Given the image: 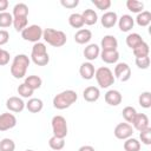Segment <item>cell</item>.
<instances>
[{"label": "cell", "instance_id": "obj_1", "mask_svg": "<svg viewBox=\"0 0 151 151\" xmlns=\"http://www.w3.org/2000/svg\"><path fill=\"white\" fill-rule=\"evenodd\" d=\"M78 99V94L73 90H65L58 94L54 96L53 98V106L57 110H65L70 107L72 104H74Z\"/></svg>", "mask_w": 151, "mask_h": 151}, {"label": "cell", "instance_id": "obj_2", "mask_svg": "<svg viewBox=\"0 0 151 151\" xmlns=\"http://www.w3.org/2000/svg\"><path fill=\"white\" fill-rule=\"evenodd\" d=\"M29 58L26 54H18L14 57L13 63L11 65V74L15 79H21L26 76L27 68L29 66Z\"/></svg>", "mask_w": 151, "mask_h": 151}, {"label": "cell", "instance_id": "obj_3", "mask_svg": "<svg viewBox=\"0 0 151 151\" xmlns=\"http://www.w3.org/2000/svg\"><path fill=\"white\" fill-rule=\"evenodd\" d=\"M42 39L53 47H61L67 41V37L63 31L53 28H45L42 31Z\"/></svg>", "mask_w": 151, "mask_h": 151}, {"label": "cell", "instance_id": "obj_4", "mask_svg": "<svg viewBox=\"0 0 151 151\" xmlns=\"http://www.w3.org/2000/svg\"><path fill=\"white\" fill-rule=\"evenodd\" d=\"M94 77H96V80H97L98 85L101 88H107L111 85H113V83H114L113 72L106 66L97 68L96 72H94Z\"/></svg>", "mask_w": 151, "mask_h": 151}, {"label": "cell", "instance_id": "obj_5", "mask_svg": "<svg viewBox=\"0 0 151 151\" xmlns=\"http://www.w3.org/2000/svg\"><path fill=\"white\" fill-rule=\"evenodd\" d=\"M53 136L58 138H64L67 136V123L63 116H54L51 120Z\"/></svg>", "mask_w": 151, "mask_h": 151}, {"label": "cell", "instance_id": "obj_6", "mask_svg": "<svg viewBox=\"0 0 151 151\" xmlns=\"http://www.w3.org/2000/svg\"><path fill=\"white\" fill-rule=\"evenodd\" d=\"M21 38L34 44L39 42V40L42 38V28L39 25H29L21 32Z\"/></svg>", "mask_w": 151, "mask_h": 151}, {"label": "cell", "instance_id": "obj_7", "mask_svg": "<svg viewBox=\"0 0 151 151\" xmlns=\"http://www.w3.org/2000/svg\"><path fill=\"white\" fill-rule=\"evenodd\" d=\"M133 130H134V129L132 127L131 124H129V123H119V124L114 127L113 133H114V137H116L117 139L125 140V139L132 137Z\"/></svg>", "mask_w": 151, "mask_h": 151}, {"label": "cell", "instance_id": "obj_8", "mask_svg": "<svg viewBox=\"0 0 151 151\" xmlns=\"http://www.w3.org/2000/svg\"><path fill=\"white\" fill-rule=\"evenodd\" d=\"M114 77L120 81H127L131 78V68L126 63H118L114 66Z\"/></svg>", "mask_w": 151, "mask_h": 151}, {"label": "cell", "instance_id": "obj_9", "mask_svg": "<svg viewBox=\"0 0 151 151\" xmlns=\"http://www.w3.org/2000/svg\"><path fill=\"white\" fill-rule=\"evenodd\" d=\"M17 125V118L13 113L5 112L0 114V131H7Z\"/></svg>", "mask_w": 151, "mask_h": 151}, {"label": "cell", "instance_id": "obj_10", "mask_svg": "<svg viewBox=\"0 0 151 151\" xmlns=\"http://www.w3.org/2000/svg\"><path fill=\"white\" fill-rule=\"evenodd\" d=\"M25 103L21 98L19 97H9L6 101V107L11 111V112H14V113H19L21 112L24 109H25Z\"/></svg>", "mask_w": 151, "mask_h": 151}, {"label": "cell", "instance_id": "obj_11", "mask_svg": "<svg viewBox=\"0 0 151 151\" xmlns=\"http://www.w3.org/2000/svg\"><path fill=\"white\" fill-rule=\"evenodd\" d=\"M131 124H132V127L138 130L139 132L145 130V129H147V127H150L149 126V118H147V116L145 113H138L137 112V114L133 118Z\"/></svg>", "mask_w": 151, "mask_h": 151}, {"label": "cell", "instance_id": "obj_12", "mask_svg": "<svg viewBox=\"0 0 151 151\" xmlns=\"http://www.w3.org/2000/svg\"><path fill=\"white\" fill-rule=\"evenodd\" d=\"M104 98H105L106 104H109L111 106H118L123 100V96L118 90H109L105 93Z\"/></svg>", "mask_w": 151, "mask_h": 151}, {"label": "cell", "instance_id": "obj_13", "mask_svg": "<svg viewBox=\"0 0 151 151\" xmlns=\"http://www.w3.org/2000/svg\"><path fill=\"white\" fill-rule=\"evenodd\" d=\"M118 26H119V29L122 32H129L133 28V25H134V19L130 15V14H124L122 15L119 19H118Z\"/></svg>", "mask_w": 151, "mask_h": 151}, {"label": "cell", "instance_id": "obj_14", "mask_svg": "<svg viewBox=\"0 0 151 151\" xmlns=\"http://www.w3.org/2000/svg\"><path fill=\"white\" fill-rule=\"evenodd\" d=\"M100 47L103 51H116L118 47V40L113 35H105L100 41Z\"/></svg>", "mask_w": 151, "mask_h": 151}, {"label": "cell", "instance_id": "obj_15", "mask_svg": "<svg viewBox=\"0 0 151 151\" xmlns=\"http://www.w3.org/2000/svg\"><path fill=\"white\" fill-rule=\"evenodd\" d=\"M118 21V15L116 12H112V11H109V12H105L100 19V22L101 25L105 27V28H111L113 27Z\"/></svg>", "mask_w": 151, "mask_h": 151}, {"label": "cell", "instance_id": "obj_16", "mask_svg": "<svg viewBox=\"0 0 151 151\" xmlns=\"http://www.w3.org/2000/svg\"><path fill=\"white\" fill-rule=\"evenodd\" d=\"M83 97H84V99H85L86 101H88V103H94V101H97V100L99 99V97H100V91H99V88L96 87V86H87V87L84 90V92H83Z\"/></svg>", "mask_w": 151, "mask_h": 151}, {"label": "cell", "instance_id": "obj_17", "mask_svg": "<svg viewBox=\"0 0 151 151\" xmlns=\"http://www.w3.org/2000/svg\"><path fill=\"white\" fill-rule=\"evenodd\" d=\"M91 39H92V32L87 28H80L74 34V41L80 45L87 44Z\"/></svg>", "mask_w": 151, "mask_h": 151}, {"label": "cell", "instance_id": "obj_18", "mask_svg": "<svg viewBox=\"0 0 151 151\" xmlns=\"http://www.w3.org/2000/svg\"><path fill=\"white\" fill-rule=\"evenodd\" d=\"M100 54V47L97 44H90L84 48V57L88 60H96Z\"/></svg>", "mask_w": 151, "mask_h": 151}, {"label": "cell", "instance_id": "obj_19", "mask_svg": "<svg viewBox=\"0 0 151 151\" xmlns=\"http://www.w3.org/2000/svg\"><path fill=\"white\" fill-rule=\"evenodd\" d=\"M94 72H96L94 66H93L90 61L83 63V64L80 65V67H79V73H80V76H81V78L85 79V80L92 79V78L94 77Z\"/></svg>", "mask_w": 151, "mask_h": 151}, {"label": "cell", "instance_id": "obj_20", "mask_svg": "<svg viewBox=\"0 0 151 151\" xmlns=\"http://www.w3.org/2000/svg\"><path fill=\"white\" fill-rule=\"evenodd\" d=\"M25 107H26L29 112H32V113H38V112H40V111L42 110L44 103H42V100L39 99V98H29L28 101L26 103Z\"/></svg>", "mask_w": 151, "mask_h": 151}, {"label": "cell", "instance_id": "obj_21", "mask_svg": "<svg viewBox=\"0 0 151 151\" xmlns=\"http://www.w3.org/2000/svg\"><path fill=\"white\" fill-rule=\"evenodd\" d=\"M81 17L84 19V24L85 25H88V26H92V25H94L98 21V14H97V12H94V9H91V8L85 9L81 13Z\"/></svg>", "mask_w": 151, "mask_h": 151}, {"label": "cell", "instance_id": "obj_22", "mask_svg": "<svg viewBox=\"0 0 151 151\" xmlns=\"http://www.w3.org/2000/svg\"><path fill=\"white\" fill-rule=\"evenodd\" d=\"M101 60L106 64H116L119 59V52L116 51H101L100 52Z\"/></svg>", "mask_w": 151, "mask_h": 151}, {"label": "cell", "instance_id": "obj_23", "mask_svg": "<svg viewBox=\"0 0 151 151\" xmlns=\"http://www.w3.org/2000/svg\"><path fill=\"white\" fill-rule=\"evenodd\" d=\"M13 18H27L28 15V7L26 4L19 2L13 7Z\"/></svg>", "mask_w": 151, "mask_h": 151}, {"label": "cell", "instance_id": "obj_24", "mask_svg": "<svg viewBox=\"0 0 151 151\" xmlns=\"http://www.w3.org/2000/svg\"><path fill=\"white\" fill-rule=\"evenodd\" d=\"M136 22L138 24V26L140 27H146L150 25L151 22V13L149 11H143L140 13H138L137 18H136Z\"/></svg>", "mask_w": 151, "mask_h": 151}, {"label": "cell", "instance_id": "obj_25", "mask_svg": "<svg viewBox=\"0 0 151 151\" xmlns=\"http://www.w3.org/2000/svg\"><path fill=\"white\" fill-rule=\"evenodd\" d=\"M143 41H144V40L142 39V35L138 34V33H130V34L126 37V45H127L131 50L136 48V47H137L138 45H140Z\"/></svg>", "mask_w": 151, "mask_h": 151}, {"label": "cell", "instance_id": "obj_26", "mask_svg": "<svg viewBox=\"0 0 151 151\" xmlns=\"http://www.w3.org/2000/svg\"><path fill=\"white\" fill-rule=\"evenodd\" d=\"M68 24L73 28H79V29L85 25L84 24V19H83V17H81L80 13H72L68 17Z\"/></svg>", "mask_w": 151, "mask_h": 151}, {"label": "cell", "instance_id": "obj_27", "mask_svg": "<svg viewBox=\"0 0 151 151\" xmlns=\"http://www.w3.org/2000/svg\"><path fill=\"white\" fill-rule=\"evenodd\" d=\"M132 52H133V54H134V57H136V58L149 57L150 47H149V45H147L145 41H143L140 45H138L136 48H133V50H132Z\"/></svg>", "mask_w": 151, "mask_h": 151}, {"label": "cell", "instance_id": "obj_28", "mask_svg": "<svg viewBox=\"0 0 151 151\" xmlns=\"http://www.w3.org/2000/svg\"><path fill=\"white\" fill-rule=\"evenodd\" d=\"M124 150L125 151H140V142L136 138H127L124 142Z\"/></svg>", "mask_w": 151, "mask_h": 151}, {"label": "cell", "instance_id": "obj_29", "mask_svg": "<svg viewBox=\"0 0 151 151\" xmlns=\"http://www.w3.org/2000/svg\"><path fill=\"white\" fill-rule=\"evenodd\" d=\"M28 87H31L33 91L37 90V88H40L41 84H42V80L40 77L38 76H28L25 78V81H24Z\"/></svg>", "mask_w": 151, "mask_h": 151}, {"label": "cell", "instance_id": "obj_30", "mask_svg": "<svg viewBox=\"0 0 151 151\" xmlns=\"http://www.w3.org/2000/svg\"><path fill=\"white\" fill-rule=\"evenodd\" d=\"M126 7L132 13H140L144 9V4L142 1H138V0H127Z\"/></svg>", "mask_w": 151, "mask_h": 151}, {"label": "cell", "instance_id": "obj_31", "mask_svg": "<svg viewBox=\"0 0 151 151\" xmlns=\"http://www.w3.org/2000/svg\"><path fill=\"white\" fill-rule=\"evenodd\" d=\"M31 59L38 66H46L50 63L48 53H45V54H31Z\"/></svg>", "mask_w": 151, "mask_h": 151}, {"label": "cell", "instance_id": "obj_32", "mask_svg": "<svg viewBox=\"0 0 151 151\" xmlns=\"http://www.w3.org/2000/svg\"><path fill=\"white\" fill-rule=\"evenodd\" d=\"M48 145H50V147L52 150L59 151V150L64 149V146H65V139L64 138H58L55 136H52L48 139Z\"/></svg>", "mask_w": 151, "mask_h": 151}, {"label": "cell", "instance_id": "obj_33", "mask_svg": "<svg viewBox=\"0 0 151 151\" xmlns=\"http://www.w3.org/2000/svg\"><path fill=\"white\" fill-rule=\"evenodd\" d=\"M122 113H123V118L125 119V122L130 124V123H132L133 118L136 117L137 111H136V109L133 106H125L123 109V112Z\"/></svg>", "mask_w": 151, "mask_h": 151}, {"label": "cell", "instance_id": "obj_34", "mask_svg": "<svg viewBox=\"0 0 151 151\" xmlns=\"http://www.w3.org/2000/svg\"><path fill=\"white\" fill-rule=\"evenodd\" d=\"M13 25V15L8 12H2L0 13V27L6 28Z\"/></svg>", "mask_w": 151, "mask_h": 151}, {"label": "cell", "instance_id": "obj_35", "mask_svg": "<svg viewBox=\"0 0 151 151\" xmlns=\"http://www.w3.org/2000/svg\"><path fill=\"white\" fill-rule=\"evenodd\" d=\"M138 103L144 109H149L151 107V93L149 91H145L143 92L142 94H139V98H138Z\"/></svg>", "mask_w": 151, "mask_h": 151}, {"label": "cell", "instance_id": "obj_36", "mask_svg": "<svg viewBox=\"0 0 151 151\" xmlns=\"http://www.w3.org/2000/svg\"><path fill=\"white\" fill-rule=\"evenodd\" d=\"M27 18H13V26L17 32H22L27 27Z\"/></svg>", "mask_w": 151, "mask_h": 151}, {"label": "cell", "instance_id": "obj_37", "mask_svg": "<svg viewBox=\"0 0 151 151\" xmlns=\"http://www.w3.org/2000/svg\"><path fill=\"white\" fill-rule=\"evenodd\" d=\"M15 143L11 138H4L0 140V151H14Z\"/></svg>", "mask_w": 151, "mask_h": 151}, {"label": "cell", "instance_id": "obj_38", "mask_svg": "<svg viewBox=\"0 0 151 151\" xmlns=\"http://www.w3.org/2000/svg\"><path fill=\"white\" fill-rule=\"evenodd\" d=\"M18 93H19V96H21L22 98H31L32 96H33V90L31 88V87H28L25 83H22V84H20L19 86H18Z\"/></svg>", "mask_w": 151, "mask_h": 151}, {"label": "cell", "instance_id": "obj_39", "mask_svg": "<svg viewBox=\"0 0 151 151\" xmlns=\"http://www.w3.org/2000/svg\"><path fill=\"white\" fill-rule=\"evenodd\" d=\"M139 138L143 144L145 145H151V127H147L139 133Z\"/></svg>", "mask_w": 151, "mask_h": 151}, {"label": "cell", "instance_id": "obj_40", "mask_svg": "<svg viewBox=\"0 0 151 151\" xmlns=\"http://www.w3.org/2000/svg\"><path fill=\"white\" fill-rule=\"evenodd\" d=\"M47 53V47L42 42H35L32 47V53L31 54H45Z\"/></svg>", "mask_w": 151, "mask_h": 151}, {"label": "cell", "instance_id": "obj_41", "mask_svg": "<svg viewBox=\"0 0 151 151\" xmlns=\"http://www.w3.org/2000/svg\"><path fill=\"white\" fill-rule=\"evenodd\" d=\"M92 4L98 9H101V11L109 9L111 7V0H92Z\"/></svg>", "mask_w": 151, "mask_h": 151}, {"label": "cell", "instance_id": "obj_42", "mask_svg": "<svg viewBox=\"0 0 151 151\" xmlns=\"http://www.w3.org/2000/svg\"><path fill=\"white\" fill-rule=\"evenodd\" d=\"M136 65L138 68L146 70L150 66V57H143V58H136Z\"/></svg>", "mask_w": 151, "mask_h": 151}, {"label": "cell", "instance_id": "obj_43", "mask_svg": "<svg viewBox=\"0 0 151 151\" xmlns=\"http://www.w3.org/2000/svg\"><path fill=\"white\" fill-rule=\"evenodd\" d=\"M9 52L6 50H2L0 53V66H5L9 63Z\"/></svg>", "mask_w": 151, "mask_h": 151}, {"label": "cell", "instance_id": "obj_44", "mask_svg": "<svg viewBox=\"0 0 151 151\" xmlns=\"http://www.w3.org/2000/svg\"><path fill=\"white\" fill-rule=\"evenodd\" d=\"M60 4L65 8H76L79 5V1L78 0H61Z\"/></svg>", "mask_w": 151, "mask_h": 151}, {"label": "cell", "instance_id": "obj_45", "mask_svg": "<svg viewBox=\"0 0 151 151\" xmlns=\"http://www.w3.org/2000/svg\"><path fill=\"white\" fill-rule=\"evenodd\" d=\"M9 40V33L6 29H0V46L7 44Z\"/></svg>", "mask_w": 151, "mask_h": 151}, {"label": "cell", "instance_id": "obj_46", "mask_svg": "<svg viewBox=\"0 0 151 151\" xmlns=\"http://www.w3.org/2000/svg\"><path fill=\"white\" fill-rule=\"evenodd\" d=\"M8 5H9L8 0H0V13L6 12V9L8 8Z\"/></svg>", "mask_w": 151, "mask_h": 151}, {"label": "cell", "instance_id": "obj_47", "mask_svg": "<svg viewBox=\"0 0 151 151\" xmlns=\"http://www.w3.org/2000/svg\"><path fill=\"white\" fill-rule=\"evenodd\" d=\"M78 151H96V150H94V147L91 146V145H83V146L79 147Z\"/></svg>", "mask_w": 151, "mask_h": 151}, {"label": "cell", "instance_id": "obj_48", "mask_svg": "<svg viewBox=\"0 0 151 151\" xmlns=\"http://www.w3.org/2000/svg\"><path fill=\"white\" fill-rule=\"evenodd\" d=\"M25 151H34V150H31V149H27V150H25Z\"/></svg>", "mask_w": 151, "mask_h": 151}, {"label": "cell", "instance_id": "obj_49", "mask_svg": "<svg viewBox=\"0 0 151 151\" xmlns=\"http://www.w3.org/2000/svg\"><path fill=\"white\" fill-rule=\"evenodd\" d=\"M1 51H2V48H0V53H1Z\"/></svg>", "mask_w": 151, "mask_h": 151}]
</instances>
